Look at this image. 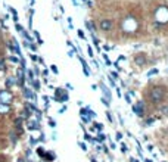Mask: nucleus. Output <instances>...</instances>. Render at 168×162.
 <instances>
[{
  "label": "nucleus",
  "instance_id": "obj_1",
  "mask_svg": "<svg viewBox=\"0 0 168 162\" xmlns=\"http://www.w3.org/2000/svg\"><path fill=\"white\" fill-rule=\"evenodd\" d=\"M165 93L167 91H165V88L162 85H153L150 88V91H149V100L153 102V103H159V102L164 100Z\"/></svg>",
  "mask_w": 168,
  "mask_h": 162
},
{
  "label": "nucleus",
  "instance_id": "obj_2",
  "mask_svg": "<svg viewBox=\"0 0 168 162\" xmlns=\"http://www.w3.org/2000/svg\"><path fill=\"white\" fill-rule=\"evenodd\" d=\"M56 102H68L69 96L68 93L65 91V88H55V97H53Z\"/></svg>",
  "mask_w": 168,
  "mask_h": 162
},
{
  "label": "nucleus",
  "instance_id": "obj_3",
  "mask_svg": "<svg viewBox=\"0 0 168 162\" xmlns=\"http://www.w3.org/2000/svg\"><path fill=\"white\" fill-rule=\"evenodd\" d=\"M99 28H100L102 31H109V30L114 28V22H112L111 19H102V21L99 22Z\"/></svg>",
  "mask_w": 168,
  "mask_h": 162
},
{
  "label": "nucleus",
  "instance_id": "obj_4",
  "mask_svg": "<svg viewBox=\"0 0 168 162\" xmlns=\"http://www.w3.org/2000/svg\"><path fill=\"white\" fill-rule=\"evenodd\" d=\"M133 112L137 115V117H143L145 115V105H143V102H137L136 105H133Z\"/></svg>",
  "mask_w": 168,
  "mask_h": 162
},
{
  "label": "nucleus",
  "instance_id": "obj_5",
  "mask_svg": "<svg viewBox=\"0 0 168 162\" xmlns=\"http://www.w3.org/2000/svg\"><path fill=\"white\" fill-rule=\"evenodd\" d=\"M10 100H12V94L9 91H0V103L9 105Z\"/></svg>",
  "mask_w": 168,
  "mask_h": 162
},
{
  "label": "nucleus",
  "instance_id": "obj_6",
  "mask_svg": "<svg viewBox=\"0 0 168 162\" xmlns=\"http://www.w3.org/2000/svg\"><path fill=\"white\" fill-rule=\"evenodd\" d=\"M133 61H134V63H137L139 66H142V65H145V63H146V56H145L143 53H139V55H136V56H134V59H133Z\"/></svg>",
  "mask_w": 168,
  "mask_h": 162
},
{
  "label": "nucleus",
  "instance_id": "obj_7",
  "mask_svg": "<svg viewBox=\"0 0 168 162\" xmlns=\"http://www.w3.org/2000/svg\"><path fill=\"white\" fill-rule=\"evenodd\" d=\"M80 114H81V115H88V117H91V118H94V117H96V114H94V112H93V111L90 109V106H87V108H83V109L80 111Z\"/></svg>",
  "mask_w": 168,
  "mask_h": 162
},
{
  "label": "nucleus",
  "instance_id": "obj_8",
  "mask_svg": "<svg viewBox=\"0 0 168 162\" xmlns=\"http://www.w3.org/2000/svg\"><path fill=\"white\" fill-rule=\"evenodd\" d=\"M78 59H80V62H81V65H83V71H84V75L85 77H90V69L87 68V63H85V61H84L81 56H78Z\"/></svg>",
  "mask_w": 168,
  "mask_h": 162
},
{
  "label": "nucleus",
  "instance_id": "obj_9",
  "mask_svg": "<svg viewBox=\"0 0 168 162\" xmlns=\"http://www.w3.org/2000/svg\"><path fill=\"white\" fill-rule=\"evenodd\" d=\"M100 88H102V91H103V94L106 96V99H111V91H109V88L105 85V84H102L100 82Z\"/></svg>",
  "mask_w": 168,
  "mask_h": 162
},
{
  "label": "nucleus",
  "instance_id": "obj_10",
  "mask_svg": "<svg viewBox=\"0 0 168 162\" xmlns=\"http://www.w3.org/2000/svg\"><path fill=\"white\" fill-rule=\"evenodd\" d=\"M84 25H85V28H87L88 31H91V33H94V31H96V28L93 27V24H91L90 21H85V22H84Z\"/></svg>",
  "mask_w": 168,
  "mask_h": 162
},
{
  "label": "nucleus",
  "instance_id": "obj_11",
  "mask_svg": "<svg viewBox=\"0 0 168 162\" xmlns=\"http://www.w3.org/2000/svg\"><path fill=\"white\" fill-rule=\"evenodd\" d=\"M7 111H9V106L4 105V103H0V112L4 114V112H7Z\"/></svg>",
  "mask_w": 168,
  "mask_h": 162
},
{
  "label": "nucleus",
  "instance_id": "obj_12",
  "mask_svg": "<svg viewBox=\"0 0 168 162\" xmlns=\"http://www.w3.org/2000/svg\"><path fill=\"white\" fill-rule=\"evenodd\" d=\"M93 43H94V46H96V49H97V52L100 53V46H99V40H97V39H96L94 36H93Z\"/></svg>",
  "mask_w": 168,
  "mask_h": 162
},
{
  "label": "nucleus",
  "instance_id": "obj_13",
  "mask_svg": "<svg viewBox=\"0 0 168 162\" xmlns=\"http://www.w3.org/2000/svg\"><path fill=\"white\" fill-rule=\"evenodd\" d=\"M93 125H94V128H96V130H99V131H102V130H103V124H99V122H94Z\"/></svg>",
  "mask_w": 168,
  "mask_h": 162
},
{
  "label": "nucleus",
  "instance_id": "obj_14",
  "mask_svg": "<svg viewBox=\"0 0 168 162\" xmlns=\"http://www.w3.org/2000/svg\"><path fill=\"white\" fill-rule=\"evenodd\" d=\"M103 140H105V136L99 131V133H97V139H96V142H103Z\"/></svg>",
  "mask_w": 168,
  "mask_h": 162
},
{
  "label": "nucleus",
  "instance_id": "obj_15",
  "mask_svg": "<svg viewBox=\"0 0 168 162\" xmlns=\"http://www.w3.org/2000/svg\"><path fill=\"white\" fill-rule=\"evenodd\" d=\"M81 120H83L85 124H88V122H91V117H85V115H81Z\"/></svg>",
  "mask_w": 168,
  "mask_h": 162
},
{
  "label": "nucleus",
  "instance_id": "obj_16",
  "mask_svg": "<svg viewBox=\"0 0 168 162\" xmlns=\"http://www.w3.org/2000/svg\"><path fill=\"white\" fill-rule=\"evenodd\" d=\"M155 74H158V69H156V68H153V69H150V71L148 72V77H152V75H155Z\"/></svg>",
  "mask_w": 168,
  "mask_h": 162
},
{
  "label": "nucleus",
  "instance_id": "obj_17",
  "mask_svg": "<svg viewBox=\"0 0 168 162\" xmlns=\"http://www.w3.org/2000/svg\"><path fill=\"white\" fill-rule=\"evenodd\" d=\"M106 117H108V121L111 122V124H112V122H114V117H112V115H111V112H109V111H108V112H106Z\"/></svg>",
  "mask_w": 168,
  "mask_h": 162
},
{
  "label": "nucleus",
  "instance_id": "obj_18",
  "mask_svg": "<svg viewBox=\"0 0 168 162\" xmlns=\"http://www.w3.org/2000/svg\"><path fill=\"white\" fill-rule=\"evenodd\" d=\"M87 53H88V56H90V58L93 56V49H91V46H90V44L87 46Z\"/></svg>",
  "mask_w": 168,
  "mask_h": 162
},
{
  "label": "nucleus",
  "instance_id": "obj_19",
  "mask_svg": "<svg viewBox=\"0 0 168 162\" xmlns=\"http://www.w3.org/2000/svg\"><path fill=\"white\" fill-rule=\"evenodd\" d=\"M103 59H105V62H106V65H108V66H109V65H112V62L109 61V58H108L106 55H103Z\"/></svg>",
  "mask_w": 168,
  "mask_h": 162
},
{
  "label": "nucleus",
  "instance_id": "obj_20",
  "mask_svg": "<svg viewBox=\"0 0 168 162\" xmlns=\"http://www.w3.org/2000/svg\"><path fill=\"white\" fill-rule=\"evenodd\" d=\"M33 85H34L36 90H40V82L39 81H33Z\"/></svg>",
  "mask_w": 168,
  "mask_h": 162
},
{
  "label": "nucleus",
  "instance_id": "obj_21",
  "mask_svg": "<svg viewBox=\"0 0 168 162\" xmlns=\"http://www.w3.org/2000/svg\"><path fill=\"white\" fill-rule=\"evenodd\" d=\"M49 125H50V127H52V128H55V127H56V121H55V120H52V118H50V120H49Z\"/></svg>",
  "mask_w": 168,
  "mask_h": 162
},
{
  "label": "nucleus",
  "instance_id": "obj_22",
  "mask_svg": "<svg viewBox=\"0 0 168 162\" xmlns=\"http://www.w3.org/2000/svg\"><path fill=\"white\" fill-rule=\"evenodd\" d=\"M102 103H103L105 106H109V100H108L106 97H102Z\"/></svg>",
  "mask_w": 168,
  "mask_h": 162
},
{
  "label": "nucleus",
  "instance_id": "obj_23",
  "mask_svg": "<svg viewBox=\"0 0 168 162\" xmlns=\"http://www.w3.org/2000/svg\"><path fill=\"white\" fill-rule=\"evenodd\" d=\"M34 36H36V37H37V41H39V43H40V44H42V43H43V40H42V39H40V34H39V33H37V31H36V33H34Z\"/></svg>",
  "mask_w": 168,
  "mask_h": 162
},
{
  "label": "nucleus",
  "instance_id": "obj_24",
  "mask_svg": "<svg viewBox=\"0 0 168 162\" xmlns=\"http://www.w3.org/2000/svg\"><path fill=\"white\" fill-rule=\"evenodd\" d=\"M109 84H111V87H115V81H114V78L109 75Z\"/></svg>",
  "mask_w": 168,
  "mask_h": 162
},
{
  "label": "nucleus",
  "instance_id": "obj_25",
  "mask_svg": "<svg viewBox=\"0 0 168 162\" xmlns=\"http://www.w3.org/2000/svg\"><path fill=\"white\" fill-rule=\"evenodd\" d=\"M50 69H52V71H53L55 74H58V72H59V69H58V68H56L55 65H52V66H50Z\"/></svg>",
  "mask_w": 168,
  "mask_h": 162
},
{
  "label": "nucleus",
  "instance_id": "obj_26",
  "mask_svg": "<svg viewBox=\"0 0 168 162\" xmlns=\"http://www.w3.org/2000/svg\"><path fill=\"white\" fill-rule=\"evenodd\" d=\"M161 111H162V114H164V115H168V106H164Z\"/></svg>",
  "mask_w": 168,
  "mask_h": 162
},
{
  "label": "nucleus",
  "instance_id": "obj_27",
  "mask_svg": "<svg viewBox=\"0 0 168 162\" xmlns=\"http://www.w3.org/2000/svg\"><path fill=\"white\" fill-rule=\"evenodd\" d=\"M66 109H68V108H66V105H65V106H62V108L59 109V114H64V112H65Z\"/></svg>",
  "mask_w": 168,
  "mask_h": 162
},
{
  "label": "nucleus",
  "instance_id": "obj_28",
  "mask_svg": "<svg viewBox=\"0 0 168 162\" xmlns=\"http://www.w3.org/2000/svg\"><path fill=\"white\" fill-rule=\"evenodd\" d=\"M78 144H80V147H81V149H83V150H87V146H85V144H84L83 142H80V143H78Z\"/></svg>",
  "mask_w": 168,
  "mask_h": 162
},
{
  "label": "nucleus",
  "instance_id": "obj_29",
  "mask_svg": "<svg viewBox=\"0 0 168 162\" xmlns=\"http://www.w3.org/2000/svg\"><path fill=\"white\" fill-rule=\"evenodd\" d=\"M121 146H123V147H121L123 153H124V152H127V144H126V143H121Z\"/></svg>",
  "mask_w": 168,
  "mask_h": 162
},
{
  "label": "nucleus",
  "instance_id": "obj_30",
  "mask_svg": "<svg viewBox=\"0 0 168 162\" xmlns=\"http://www.w3.org/2000/svg\"><path fill=\"white\" fill-rule=\"evenodd\" d=\"M109 75H111V77H112L114 80H115V78H118V74H117V72H111Z\"/></svg>",
  "mask_w": 168,
  "mask_h": 162
},
{
  "label": "nucleus",
  "instance_id": "obj_31",
  "mask_svg": "<svg viewBox=\"0 0 168 162\" xmlns=\"http://www.w3.org/2000/svg\"><path fill=\"white\" fill-rule=\"evenodd\" d=\"M153 121H155L153 118H149V120H146V125H150V124H152Z\"/></svg>",
  "mask_w": 168,
  "mask_h": 162
},
{
  "label": "nucleus",
  "instance_id": "obj_32",
  "mask_svg": "<svg viewBox=\"0 0 168 162\" xmlns=\"http://www.w3.org/2000/svg\"><path fill=\"white\" fill-rule=\"evenodd\" d=\"M126 102H128V103L131 102V99H130V94H128V93L126 94Z\"/></svg>",
  "mask_w": 168,
  "mask_h": 162
},
{
  "label": "nucleus",
  "instance_id": "obj_33",
  "mask_svg": "<svg viewBox=\"0 0 168 162\" xmlns=\"http://www.w3.org/2000/svg\"><path fill=\"white\" fill-rule=\"evenodd\" d=\"M28 78H30V81H33V72L31 71H28Z\"/></svg>",
  "mask_w": 168,
  "mask_h": 162
},
{
  "label": "nucleus",
  "instance_id": "obj_34",
  "mask_svg": "<svg viewBox=\"0 0 168 162\" xmlns=\"http://www.w3.org/2000/svg\"><path fill=\"white\" fill-rule=\"evenodd\" d=\"M66 88H68V90H72V88H74V87H72V85H71V84H69V82H66Z\"/></svg>",
  "mask_w": 168,
  "mask_h": 162
},
{
  "label": "nucleus",
  "instance_id": "obj_35",
  "mask_svg": "<svg viewBox=\"0 0 168 162\" xmlns=\"http://www.w3.org/2000/svg\"><path fill=\"white\" fill-rule=\"evenodd\" d=\"M117 139L121 140V139H123V134H121V133H117Z\"/></svg>",
  "mask_w": 168,
  "mask_h": 162
},
{
  "label": "nucleus",
  "instance_id": "obj_36",
  "mask_svg": "<svg viewBox=\"0 0 168 162\" xmlns=\"http://www.w3.org/2000/svg\"><path fill=\"white\" fill-rule=\"evenodd\" d=\"M84 140H91V137L88 134H84Z\"/></svg>",
  "mask_w": 168,
  "mask_h": 162
},
{
  "label": "nucleus",
  "instance_id": "obj_37",
  "mask_svg": "<svg viewBox=\"0 0 168 162\" xmlns=\"http://www.w3.org/2000/svg\"><path fill=\"white\" fill-rule=\"evenodd\" d=\"M0 69L4 71V65H3V61H0Z\"/></svg>",
  "mask_w": 168,
  "mask_h": 162
},
{
  "label": "nucleus",
  "instance_id": "obj_38",
  "mask_svg": "<svg viewBox=\"0 0 168 162\" xmlns=\"http://www.w3.org/2000/svg\"><path fill=\"white\" fill-rule=\"evenodd\" d=\"M117 94H118V97H121V90L117 87Z\"/></svg>",
  "mask_w": 168,
  "mask_h": 162
},
{
  "label": "nucleus",
  "instance_id": "obj_39",
  "mask_svg": "<svg viewBox=\"0 0 168 162\" xmlns=\"http://www.w3.org/2000/svg\"><path fill=\"white\" fill-rule=\"evenodd\" d=\"M78 36H80L81 39H84V34H83V31H78Z\"/></svg>",
  "mask_w": 168,
  "mask_h": 162
},
{
  "label": "nucleus",
  "instance_id": "obj_40",
  "mask_svg": "<svg viewBox=\"0 0 168 162\" xmlns=\"http://www.w3.org/2000/svg\"><path fill=\"white\" fill-rule=\"evenodd\" d=\"M118 120H120V122H121V124H123V125H124V121H123V117H121V115H120V117H118Z\"/></svg>",
  "mask_w": 168,
  "mask_h": 162
},
{
  "label": "nucleus",
  "instance_id": "obj_41",
  "mask_svg": "<svg viewBox=\"0 0 168 162\" xmlns=\"http://www.w3.org/2000/svg\"><path fill=\"white\" fill-rule=\"evenodd\" d=\"M146 162H152V161H150V159H146Z\"/></svg>",
  "mask_w": 168,
  "mask_h": 162
},
{
  "label": "nucleus",
  "instance_id": "obj_42",
  "mask_svg": "<svg viewBox=\"0 0 168 162\" xmlns=\"http://www.w3.org/2000/svg\"><path fill=\"white\" fill-rule=\"evenodd\" d=\"M167 72H168V69H167Z\"/></svg>",
  "mask_w": 168,
  "mask_h": 162
}]
</instances>
